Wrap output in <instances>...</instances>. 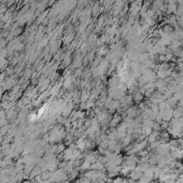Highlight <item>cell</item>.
Here are the masks:
<instances>
[{
  "mask_svg": "<svg viewBox=\"0 0 183 183\" xmlns=\"http://www.w3.org/2000/svg\"><path fill=\"white\" fill-rule=\"evenodd\" d=\"M125 113L127 118L136 119L138 116V114H139V111H138V109L136 107H128L127 109H126Z\"/></svg>",
  "mask_w": 183,
  "mask_h": 183,
  "instance_id": "obj_2",
  "label": "cell"
},
{
  "mask_svg": "<svg viewBox=\"0 0 183 183\" xmlns=\"http://www.w3.org/2000/svg\"><path fill=\"white\" fill-rule=\"evenodd\" d=\"M122 122V116L120 115V114H115V115L112 118V120L110 121V125H111V127H116V126H119L120 124H121Z\"/></svg>",
  "mask_w": 183,
  "mask_h": 183,
  "instance_id": "obj_4",
  "label": "cell"
},
{
  "mask_svg": "<svg viewBox=\"0 0 183 183\" xmlns=\"http://www.w3.org/2000/svg\"><path fill=\"white\" fill-rule=\"evenodd\" d=\"M161 113L163 121L165 122H170L173 119V110L171 108H167V109L163 110V111H161Z\"/></svg>",
  "mask_w": 183,
  "mask_h": 183,
  "instance_id": "obj_1",
  "label": "cell"
},
{
  "mask_svg": "<svg viewBox=\"0 0 183 183\" xmlns=\"http://www.w3.org/2000/svg\"><path fill=\"white\" fill-rule=\"evenodd\" d=\"M157 140H159V131H154L153 130L147 138L148 143H153V142L157 141Z\"/></svg>",
  "mask_w": 183,
  "mask_h": 183,
  "instance_id": "obj_3",
  "label": "cell"
}]
</instances>
